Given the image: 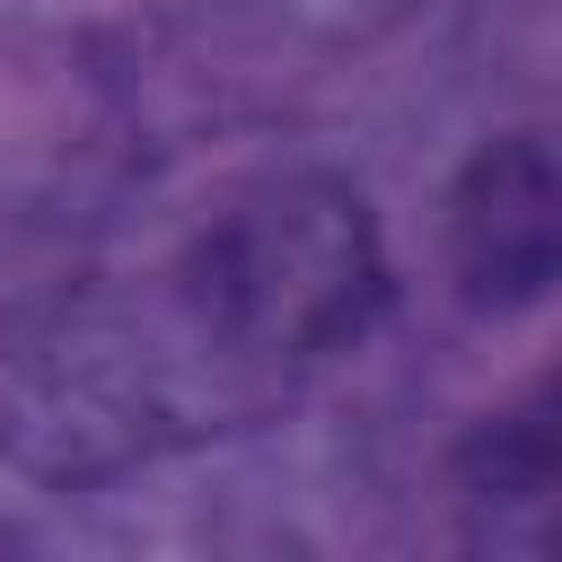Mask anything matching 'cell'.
I'll return each instance as SVG.
<instances>
[{"label":"cell","instance_id":"cell-2","mask_svg":"<svg viewBox=\"0 0 562 562\" xmlns=\"http://www.w3.org/2000/svg\"><path fill=\"white\" fill-rule=\"evenodd\" d=\"M439 272L465 316H518L562 290V114L474 140L439 202Z\"/></svg>","mask_w":562,"mask_h":562},{"label":"cell","instance_id":"cell-3","mask_svg":"<svg viewBox=\"0 0 562 562\" xmlns=\"http://www.w3.org/2000/svg\"><path fill=\"white\" fill-rule=\"evenodd\" d=\"M448 518L465 553H562V369L465 422L448 448Z\"/></svg>","mask_w":562,"mask_h":562},{"label":"cell","instance_id":"cell-4","mask_svg":"<svg viewBox=\"0 0 562 562\" xmlns=\"http://www.w3.org/2000/svg\"><path fill=\"white\" fill-rule=\"evenodd\" d=\"M0 544H9V527H0Z\"/></svg>","mask_w":562,"mask_h":562},{"label":"cell","instance_id":"cell-1","mask_svg":"<svg viewBox=\"0 0 562 562\" xmlns=\"http://www.w3.org/2000/svg\"><path fill=\"white\" fill-rule=\"evenodd\" d=\"M386 316V237L351 176L272 167L123 272L0 299V465L114 483L281 422Z\"/></svg>","mask_w":562,"mask_h":562}]
</instances>
